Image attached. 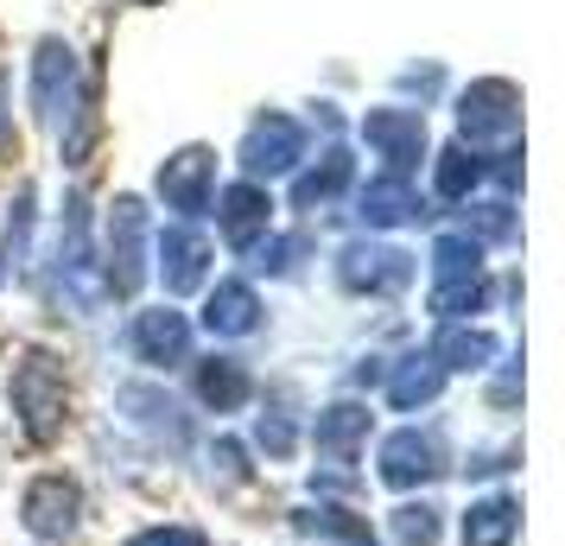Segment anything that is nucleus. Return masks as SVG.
Masks as SVG:
<instances>
[{
    "label": "nucleus",
    "instance_id": "19",
    "mask_svg": "<svg viewBox=\"0 0 565 546\" xmlns=\"http://www.w3.org/2000/svg\"><path fill=\"white\" fill-rule=\"evenodd\" d=\"M433 363L445 375H463V368H489L495 363V338L489 331H470V324H445L433 338Z\"/></svg>",
    "mask_w": 565,
    "mask_h": 546
},
{
    "label": "nucleus",
    "instance_id": "1",
    "mask_svg": "<svg viewBox=\"0 0 565 546\" xmlns=\"http://www.w3.org/2000/svg\"><path fill=\"white\" fill-rule=\"evenodd\" d=\"M64 407H71V382H64V368H57L52 350H26L20 363H13V414L26 426L32 445H52L64 432Z\"/></svg>",
    "mask_w": 565,
    "mask_h": 546
},
{
    "label": "nucleus",
    "instance_id": "7",
    "mask_svg": "<svg viewBox=\"0 0 565 546\" xmlns=\"http://www.w3.org/2000/svg\"><path fill=\"white\" fill-rule=\"evenodd\" d=\"M128 343H134V356H140L147 368H179V363H191V318L172 312V306L134 312Z\"/></svg>",
    "mask_w": 565,
    "mask_h": 546
},
{
    "label": "nucleus",
    "instance_id": "18",
    "mask_svg": "<svg viewBox=\"0 0 565 546\" xmlns=\"http://www.w3.org/2000/svg\"><path fill=\"white\" fill-rule=\"evenodd\" d=\"M248 394H255V375L235 363V356H210V363H198V400H204L210 414H235Z\"/></svg>",
    "mask_w": 565,
    "mask_h": 546
},
{
    "label": "nucleus",
    "instance_id": "4",
    "mask_svg": "<svg viewBox=\"0 0 565 546\" xmlns=\"http://www.w3.org/2000/svg\"><path fill=\"white\" fill-rule=\"evenodd\" d=\"M299 159H306V128L292 115H260L255 128H248V140H242V172L255 184L299 172Z\"/></svg>",
    "mask_w": 565,
    "mask_h": 546
},
{
    "label": "nucleus",
    "instance_id": "16",
    "mask_svg": "<svg viewBox=\"0 0 565 546\" xmlns=\"http://www.w3.org/2000/svg\"><path fill=\"white\" fill-rule=\"evenodd\" d=\"M121 407H128V419L140 426V432L166 439L172 451L191 439V426H184V407L172 400V394H159V388H121Z\"/></svg>",
    "mask_w": 565,
    "mask_h": 546
},
{
    "label": "nucleus",
    "instance_id": "14",
    "mask_svg": "<svg viewBox=\"0 0 565 546\" xmlns=\"http://www.w3.org/2000/svg\"><path fill=\"white\" fill-rule=\"evenodd\" d=\"M204 274H210V242L191 223H172L159 235V280H166V292L204 287Z\"/></svg>",
    "mask_w": 565,
    "mask_h": 546
},
{
    "label": "nucleus",
    "instance_id": "26",
    "mask_svg": "<svg viewBox=\"0 0 565 546\" xmlns=\"http://www.w3.org/2000/svg\"><path fill=\"white\" fill-rule=\"evenodd\" d=\"M470 274H483V248L470 242V235H438L433 242V280H470Z\"/></svg>",
    "mask_w": 565,
    "mask_h": 546
},
{
    "label": "nucleus",
    "instance_id": "30",
    "mask_svg": "<svg viewBox=\"0 0 565 546\" xmlns=\"http://www.w3.org/2000/svg\"><path fill=\"white\" fill-rule=\"evenodd\" d=\"M210 458L223 464V483H242V477H248V464H242V445H235V439H216V451H210Z\"/></svg>",
    "mask_w": 565,
    "mask_h": 546
},
{
    "label": "nucleus",
    "instance_id": "17",
    "mask_svg": "<svg viewBox=\"0 0 565 546\" xmlns=\"http://www.w3.org/2000/svg\"><path fill=\"white\" fill-rule=\"evenodd\" d=\"M204 324L216 331V338H248L260 324V299L248 280H223V287L204 299Z\"/></svg>",
    "mask_w": 565,
    "mask_h": 546
},
{
    "label": "nucleus",
    "instance_id": "12",
    "mask_svg": "<svg viewBox=\"0 0 565 546\" xmlns=\"http://www.w3.org/2000/svg\"><path fill=\"white\" fill-rule=\"evenodd\" d=\"M77 508H83V495L71 477H39L26 490V502H20V515H26V527L39 534V540H64L71 527H77Z\"/></svg>",
    "mask_w": 565,
    "mask_h": 546
},
{
    "label": "nucleus",
    "instance_id": "13",
    "mask_svg": "<svg viewBox=\"0 0 565 546\" xmlns=\"http://www.w3.org/2000/svg\"><path fill=\"white\" fill-rule=\"evenodd\" d=\"M438 470H445V464H438V439H433V432L407 426V432L382 439V483H387V490H413V483H433Z\"/></svg>",
    "mask_w": 565,
    "mask_h": 546
},
{
    "label": "nucleus",
    "instance_id": "24",
    "mask_svg": "<svg viewBox=\"0 0 565 546\" xmlns=\"http://www.w3.org/2000/svg\"><path fill=\"white\" fill-rule=\"evenodd\" d=\"M483 159L470 153V147H445V153H438V172H433V184H438V197H451V204H463V197H470V191H477V184H483Z\"/></svg>",
    "mask_w": 565,
    "mask_h": 546
},
{
    "label": "nucleus",
    "instance_id": "31",
    "mask_svg": "<svg viewBox=\"0 0 565 546\" xmlns=\"http://www.w3.org/2000/svg\"><path fill=\"white\" fill-rule=\"evenodd\" d=\"M7 140H13V115H7V77H0V153H7Z\"/></svg>",
    "mask_w": 565,
    "mask_h": 546
},
{
    "label": "nucleus",
    "instance_id": "29",
    "mask_svg": "<svg viewBox=\"0 0 565 546\" xmlns=\"http://www.w3.org/2000/svg\"><path fill=\"white\" fill-rule=\"evenodd\" d=\"M128 546H210L198 527H147V534H134Z\"/></svg>",
    "mask_w": 565,
    "mask_h": 546
},
{
    "label": "nucleus",
    "instance_id": "5",
    "mask_svg": "<svg viewBox=\"0 0 565 546\" xmlns=\"http://www.w3.org/2000/svg\"><path fill=\"white\" fill-rule=\"evenodd\" d=\"M32 108H39L45 128H57V121L77 108V52H71L64 39H45V45L32 52Z\"/></svg>",
    "mask_w": 565,
    "mask_h": 546
},
{
    "label": "nucleus",
    "instance_id": "2",
    "mask_svg": "<svg viewBox=\"0 0 565 546\" xmlns=\"http://www.w3.org/2000/svg\"><path fill=\"white\" fill-rule=\"evenodd\" d=\"M147 280V204L140 197H115L108 210V260H103V292L134 299Z\"/></svg>",
    "mask_w": 565,
    "mask_h": 546
},
{
    "label": "nucleus",
    "instance_id": "28",
    "mask_svg": "<svg viewBox=\"0 0 565 546\" xmlns=\"http://www.w3.org/2000/svg\"><path fill=\"white\" fill-rule=\"evenodd\" d=\"M255 445L267 451V458H292V451H299V432H292V419H280V414H260Z\"/></svg>",
    "mask_w": 565,
    "mask_h": 546
},
{
    "label": "nucleus",
    "instance_id": "8",
    "mask_svg": "<svg viewBox=\"0 0 565 546\" xmlns=\"http://www.w3.org/2000/svg\"><path fill=\"white\" fill-rule=\"evenodd\" d=\"M337 280L350 292H394L413 280V255L387 248V242H350L337 255Z\"/></svg>",
    "mask_w": 565,
    "mask_h": 546
},
{
    "label": "nucleus",
    "instance_id": "22",
    "mask_svg": "<svg viewBox=\"0 0 565 546\" xmlns=\"http://www.w3.org/2000/svg\"><path fill=\"white\" fill-rule=\"evenodd\" d=\"M292 527L311 534V540H337V546H382L375 540V527L350 508H292Z\"/></svg>",
    "mask_w": 565,
    "mask_h": 546
},
{
    "label": "nucleus",
    "instance_id": "3",
    "mask_svg": "<svg viewBox=\"0 0 565 546\" xmlns=\"http://www.w3.org/2000/svg\"><path fill=\"white\" fill-rule=\"evenodd\" d=\"M159 197L166 210H179V223H198L216 204V153L210 147H184L159 165Z\"/></svg>",
    "mask_w": 565,
    "mask_h": 546
},
{
    "label": "nucleus",
    "instance_id": "11",
    "mask_svg": "<svg viewBox=\"0 0 565 546\" xmlns=\"http://www.w3.org/2000/svg\"><path fill=\"white\" fill-rule=\"evenodd\" d=\"M369 426H375V414L362 400H337L311 419V445H318L324 464H356V451L369 445Z\"/></svg>",
    "mask_w": 565,
    "mask_h": 546
},
{
    "label": "nucleus",
    "instance_id": "15",
    "mask_svg": "<svg viewBox=\"0 0 565 546\" xmlns=\"http://www.w3.org/2000/svg\"><path fill=\"white\" fill-rule=\"evenodd\" d=\"M356 216L369 223V229H401V223L419 216V191H413V179H401V172H382V179L362 184Z\"/></svg>",
    "mask_w": 565,
    "mask_h": 546
},
{
    "label": "nucleus",
    "instance_id": "9",
    "mask_svg": "<svg viewBox=\"0 0 565 546\" xmlns=\"http://www.w3.org/2000/svg\"><path fill=\"white\" fill-rule=\"evenodd\" d=\"M362 140H369V153H375V159H387V172H401V179H407L413 159L426 153V121H419L413 108H369Z\"/></svg>",
    "mask_w": 565,
    "mask_h": 546
},
{
    "label": "nucleus",
    "instance_id": "21",
    "mask_svg": "<svg viewBox=\"0 0 565 546\" xmlns=\"http://www.w3.org/2000/svg\"><path fill=\"white\" fill-rule=\"evenodd\" d=\"M438 394H445V368H438L433 350H426V356H407V363L394 368V382H387V407L413 414V407H433Z\"/></svg>",
    "mask_w": 565,
    "mask_h": 546
},
{
    "label": "nucleus",
    "instance_id": "10",
    "mask_svg": "<svg viewBox=\"0 0 565 546\" xmlns=\"http://www.w3.org/2000/svg\"><path fill=\"white\" fill-rule=\"evenodd\" d=\"M216 229H223L230 248H255L260 235L274 229V197H267V184H255V179L230 184V191L216 197Z\"/></svg>",
    "mask_w": 565,
    "mask_h": 546
},
{
    "label": "nucleus",
    "instance_id": "20",
    "mask_svg": "<svg viewBox=\"0 0 565 546\" xmlns=\"http://www.w3.org/2000/svg\"><path fill=\"white\" fill-rule=\"evenodd\" d=\"M350 179H356V159L343 153V147H331L318 165H306V172H299L292 197H299V210H318V204H331V197H343V191H350Z\"/></svg>",
    "mask_w": 565,
    "mask_h": 546
},
{
    "label": "nucleus",
    "instance_id": "23",
    "mask_svg": "<svg viewBox=\"0 0 565 546\" xmlns=\"http://www.w3.org/2000/svg\"><path fill=\"white\" fill-rule=\"evenodd\" d=\"M514 527H521L514 495H483V502L463 515V546H514Z\"/></svg>",
    "mask_w": 565,
    "mask_h": 546
},
{
    "label": "nucleus",
    "instance_id": "27",
    "mask_svg": "<svg viewBox=\"0 0 565 546\" xmlns=\"http://www.w3.org/2000/svg\"><path fill=\"white\" fill-rule=\"evenodd\" d=\"M394 546H438V508L433 502L394 508Z\"/></svg>",
    "mask_w": 565,
    "mask_h": 546
},
{
    "label": "nucleus",
    "instance_id": "25",
    "mask_svg": "<svg viewBox=\"0 0 565 546\" xmlns=\"http://www.w3.org/2000/svg\"><path fill=\"white\" fill-rule=\"evenodd\" d=\"M489 306V274H470V280H445L433 287V312L445 324H458V318H477Z\"/></svg>",
    "mask_w": 565,
    "mask_h": 546
},
{
    "label": "nucleus",
    "instance_id": "6",
    "mask_svg": "<svg viewBox=\"0 0 565 546\" xmlns=\"http://www.w3.org/2000/svg\"><path fill=\"white\" fill-rule=\"evenodd\" d=\"M458 128H463V140H509L521 128V89L502 77L470 83L458 103Z\"/></svg>",
    "mask_w": 565,
    "mask_h": 546
}]
</instances>
